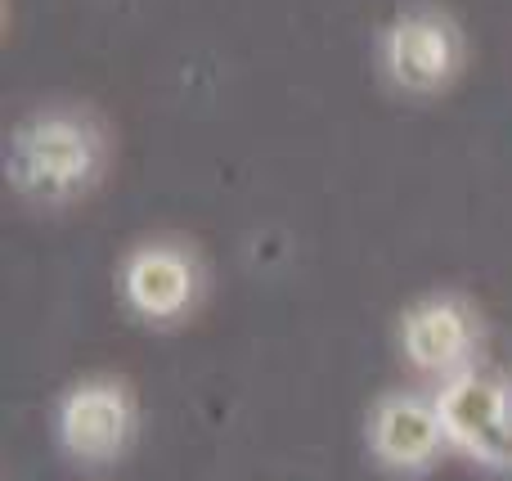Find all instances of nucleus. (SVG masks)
<instances>
[{
	"mask_svg": "<svg viewBox=\"0 0 512 481\" xmlns=\"http://www.w3.org/2000/svg\"><path fill=\"white\" fill-rule=\"evenodd\" d=\"M364 441L391 473H423L450 450L432 392H414V387H396L373 401L364 419Z\"/></svg>",
	"mask_w": 512,
	"mask_h": 481,
	"instance_id": "nucleus-7",
	"label": "nucleus"
},
{
	"mask_svg": "<svg viewBox=\"0 0 512 481\" xmlns=\"http://www.w3.org/2000/svg\"><path fill=\"white\" fill-rule=\"evenodd\" d=\"M207 297L203 257L189 239H140L117 266V302L126 315L153 329H176L194 320Z\"/></svg>",
	"mask_w": 512,
	"mask_h": 481,
	"instance_id": "nucleus-2",
	"label": "nucleus"
},
{
	"mask_svg": "<svg viewBox=\"0 0 512 481\" xmlns=\"http://www.w3.org/2000/svg\"><path fill=\"white\" fill-rule=\"evenodd\" d=\"M450 450L486 468H512V378L490 369H463L432 387Z\"/></svg>",
	"mask_w": 512,
	"mask_h": 481,
	"instance_id": "nucleus-5",
	"label": "nucleus"
},
{
	"mask_svg": "<svg viewBox=\"0 0 512 481\" xmlns=\"http://www.w3.org/2000/svg\"><path fill=\"white\" fill-rule=\"evenodd\" d=\"M468 45L463 32L445 9L436 5H409L382 27L378 63L391 90L409 99H432L463 72Z\"/></svg>",
	"mask_w": 512,
	"mask_h": 481,
	"instance_id": "nucleus-3",
	"label": "nucleus"
},
{
	"mask_svg": "<svg viewBox=\"0 0 512 481\" xmlns=\"http://www.w3.org/2000/svg\"><path fill=\"white\" fill-rule=\"evenodd\" d=\"M481 342V315L468 297L459 293H427L400 306L396 315V351L418 378L427 383H445V378L477 369Z\"/></svg>",
	"mask_w": 512,
	"mask_h": 481,
	"instance_id": "nucleus-4",
	"label": "nucleus"
},
{
	"mask_svg": "<svg viewBox=\"0 0 512 481\" xmlns=\"http://www.w3.org/2000/svg\"><path fill=\"white\" fill-rule=\"evenodd\" d=\"M59 446L81 464H113L135 437V396L117 374L77 378L54 410Z\"/></svg>",
	"mask_w": 512,
	"mask_h": 481,
	"instance_id": "nucleus-6",
	"label": "nucleus"
},
{
	"mask_svg": "<svg viewBox=\"0 0 512 481\" xmlns=\"http://www.w3.org/2000/svg\"><path fill=\"white\" fill-rule=\"evenodd\" d=\"M108 131L81 104H45L23 113L5 135V185L41 212L72 207L104 180Z\"/></svg>",
	"mask_w": 512,
	"mask_h": 481,
	"instance_id": "nucleus-1",
	"label": "nucleus"
}]
</instances>
